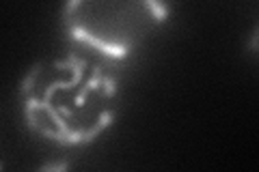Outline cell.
<instances>
[{
	"instance_id": "obj_1",
	"label": "cell",
	"mask_w": 259,
	"mask_h": 172,
	"mask_svg": "<svg viewBox=\"0 0 259 172\" xmlns=\"http://www.w3.org/2000/svg\"><path fill=\"white\" fill-rule=\"evenodd\" d=\"M100 9L102 15L93 3L71 0L65 3L61 18L65 35L71 41L100 52L108 61H123L136 45L139 32H147L156 24L145 3H100Z\"/></svg>"
},
{
	"instance_id": "obj_2",
	"label": "cell",
	"mask_w": 259,
	"mask_h": 172,
	"mask_svg": "<svg viewBox=\"0 0 259 172\" xmlns=\"http://www.w3.org/2000/svg\"><path fill=\"white\" fill-rule=\"evenodd\" d=\"M39 73H41V63L32 65L30 71L26 73V78L20 82V95H22V97H30V95H32V88H35V84H37Z\"/></svg>"
},
{
	"instance_id": "obj_3",
	"label": "cell",
	"mask_w": 259,
	"mask_h": 172,
	"mask_svg": "<svg viewBox=\"0 0 259 172\" xmlns=\"http://www.w3.org/2000/svg\"><path fill=\"white\" fill-rule=\"evenodd\" d=\"M143 3H145V7H147V11L151 13L153 22H156V24L166 22V18H168V9H171V7L164 5V3H153V0H143Z\"/></svg>"
},
{
	"instance_id": "obj_4",
	"label": "cell",
	"mask_w": 259,
	"mask_h": 172,
	"mask_svg": "<svg viewBox=\"0 0 259 172\" xmlns=\"http://www.w3.org/2000/svg\"><path fill=\"white\" fill-rule=\"evenodd\" d=\"M69 170H71L69 159H56V161H48V163H44V166L39 168L37 172H69Z\"/></svg>"
},
{
	"instance_id": "obj_5",
	"label": "cell",
	"mask_w": 259,
	"mask_h": 172,
	"mask_svg": "<svg viewBox=\"0 0 259 172\" xmlns=\"http://www.w3.org/2000/svg\"><path fill=\"white\" fill-rule=\"evenodd\" d=\"M257 39H259V28L255 26L253 37H250V54H257Z\"/></svg>"
},
{
	"instance_id": "obj_6",
	"label": "cell",
	"mask_w": 259,
	"mask_h": 172,
	"mask_svg": "<svg viewBox=\"0 0 259 172\" xmlns=\"http://www.w3.org/2000/svg\"><path fill=\"white\" fill-rule=\"evenodd\" d=\"M0 172H3V163H0Z\"/></svg>"
}]
</instances>
